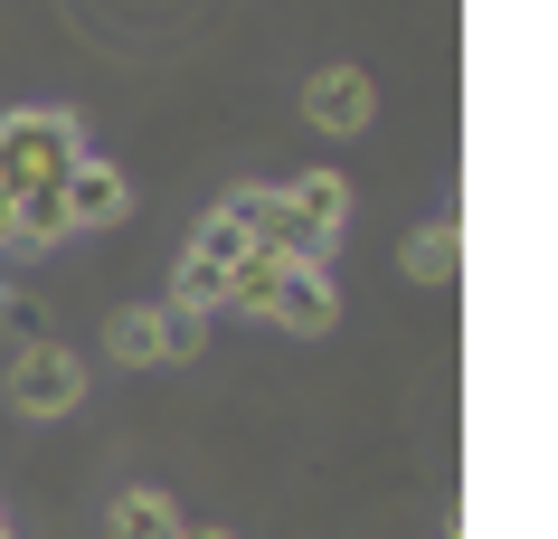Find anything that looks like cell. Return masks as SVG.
I'll list each match as a JSON object with an SVG mask.
<instances>
[{
	"instance_id": "1",
	"label": "cell",
	"mask_w": 558,
	"mask_h": 539,
	"mask_svg": "<svg viewBox=\"0 0 558 539\" xmlns=\"http://www.w3.org/2000/svg\"><path fill=\"white\" fill-rule=\"evenodd\" d=\"M76 161H86V123L76 114H58V105L0 114V180L10 189H66Z\"/></svg>"
},
{
	"instance_id": "2",
	"label": "cell",
	"mask_w": 558,
	"mask_h": 539,
	"mask_svg": "<svg viewBox=\"0 0 558 539\" xmlns=\"http://www.w3.org/2000/svg\"><path fill=\"white\" fill-rule=\"evenodd\" d=\"M76 397H86V359L66 351V341H29V351L10 359V407H20L29 426L76 417Z\"/></svg>"
},
{
	"instance_id": "3",
	"label": "cell",
	"mask_w": 558,
	"mask_h": 539,
	"mask_svg": "<svg viewBox=\"0 0 558 539\" xmlns=\"http://www.w3.org/2000/svg\"><path fill=\"white\" fill-rule=\"evenodd\" d=\"M303 123H313V133H331V143H351V133H369V123H379V86H369L351 58L313 66V76H303Z\"/></svg>"
},
{
	"instance_id": "4",
	"label": "cell",
	"mask_w": 558,
	"mask_h": 539,
	"mask_svg": "<svg viewBox=\"0 0 558 539\" xmlns=\"http://www.w3.org/2000/svg\"><path fill=\"white\" fill-rule=\"evenodd\" d=\"M123 218H133V180H123L105 151H86V161L66 171V228L95 237V228H123Z\"/></svg>"
},
{
	"instance_id": "5",
	"label": "cell",
	"mask_w": 558,
	"mask_h": 539,
	"mask_svg": "<svg viewBox=\"0 0 558 539\" xmlns=\"http://www.w3.org/2000/svg\"><path fill=\"white\" fill-rule=\"evenodd\" d=\"M265 322H275V331H294V341H323V331L341 322V284H331V266H294Z\"/></svg>"
},
{
	"instance_id": "6",
	"label": "cell",
	"mask_w": 558,
	"mask_h": 539,
	"mask_svg": "<svg viewBox=\"0 0 558 539\" xmlns=\"http://www.w3.org/2000/svg\"><path fill=\"white\" fill-rule=\"evenodd\" d=\"M105 359H123V369H171V313L161 303L105 313Z\"/></svg>"
},
{
	"instance_id": "7",
	"label": "cell",
	"mask_w": 558,
	"mask_h": 539,
	"mask_svg": "<svg viewBox=\"0 0 558 539\" xmlns=\"http://www.w3.org/2000/svg\"><path fill=\"white\" fill-rule=\"evenodd\" d=\"M180 530H190V511L171 492H151V482L114 492V511H105V539H180Z\"/></svg>"
},
{
	"instance_id": "8",
	"label": "cell",
	"mask_w": 558,
	"mask_h": 539,
	"mask_svg": "<svg viewBox=\"0 0 558 539\" xmlns=\"http://www.w3.org/2000/svg\"><path fill=\"white\" fill-rule=\"evenodd\" d=\"M294 189V209H303V228L323 237V256L341 246V228H351V180L341 171H303V180H284Z\"/></svg>"
},
{
	"instance_id": "9",
	"label": "cell",
	"mask_w": 558,
	"mask_h": 539,
	"mask_svg": "<svg viewBox=\"0 0 558 539\" xmlns=\"http://www.w3.org/2000/svg\"><path fill=\"white\" fill-rule=\"evenodd\" d=\"M398 266H408V284H454V266H464V228H454V218H426V228H408Z\"/></svg>"
},
{
	"instance_id": "10",
	"label": "cell",
	"mask_w": 558,
	"mask_h": 539,
	"mask_svg": "<svg viewBox=\"0 0 558 539\" xmlns=\"http://www.w3.org/2000/svg\"><path fill=\"white\" fill-rule=\"evenodd\" d=\"M303 256H275V246H256V256H246V266L228 274V313H246V322H265V313H275V294H284V274H294Z\"/></svg>"
},
{
	"instance_id": "11",
	"label": "cell",
	"mask_w": 558,
	"mask_h": 539,
	"mask_svg": "<svg viewBox=\"0 0 558 539\" xmlns=\"http://www.w3.org/2000/svg\"><path fill=\"white\" fill-rule=\"evenodd\" d=\"M190 256H199L208 274H236V266H246V256H256V237H246V218H236L228 199H218V209L199 218V237H190Z\"/></svg>"
},
{
	"instance_id": "12",
	"label": "cell",
	"mask_w": 558,
	"mask_h": 539,
	"mask_svg": "<svg viewBox=\"0 0 558 539\" xmlns=\"http://www.w3.org/2000/svg\"><path fill=\"white\" fill-rule=\"evenodd\" d=\"M171 313V359H199L208 351V313H180V303H161Z\"/></svg>"
},
{
	"instance_id": "13",
	"label": "cell",
	"mask_w": 558,
	"mask_h": 539,
	"mask_svg": "<svg viewBox=\"0 0 558 539\" xmlns=\"http://www.w3.org/2000/svg\"><path fill=\"white\" fill-rule=\"evenodd\" d=\"M0 246H20V189L0 180Z\"/></svg>"
},
{
	"instance_id": "14",
	"label": "cell",
	"mask_w": 558,
	"mask_h": 539,
	"mask_svg": "<svg viewBox=\"0 0 558 539\" xmlns=\"http://www.w3.org/2000/svg\"><path fill=\"white\" fill-rule=\"evenodd\" d=\"M180 539H228V520H190V530H180Z\"/></svg>"
},
{
	"instance_id": "15",
	"label": "cell",
	"mask_w": 558,
	"mask_h": 539,
	"mask_svg": "<svg viewBox=\"0 0 558 539\" xmlns=\"http://www.w3.org/2000/svg\"><path fill=\"white\" fill-rule=\"evenodd\" d=\"M436 539H464V530H454V520H445V530H436Z\"/></svg>"
},
{
	"instance_id": "16",
	"label": "cell",
	"mask_w": 558,
	"mask_h": 539,
	"mask_svg": "<svg viewBox=\"0 0 558 539\" xmlns=\"http://www.w3.org/2000/svg\"><path fill=\"white\" fill-rule=\"evenodd\" d=\"M0 539H10V511H0Z\"/></svg>"
}]
</instances>
